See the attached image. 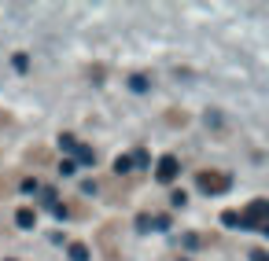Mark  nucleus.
<instances>
[{
  "label": "nucleus",
  "mask_w": 269,
  "mask_h": 261,
  "mask_svg": "<svg viewBox=\"0 0 269 261\" xmlns=\"http://www.w3.org/2000/svg\"><path fill=\"white\" fill-rule=\"evenodd\" d=\"M266 199H258L251 202V210L247 213H240V228H258V232H266Z\"/></svg>",
  "instance_id": "obj_1"
},
{
  "label": "nucleus",
  "mask_w": 269,
  "mask_h": 261,
  "mask_svg": "<svg viewBox=\"0 0 269 261\" xmlns=\"http://www.w3.org/2000/svg\"><path fill=\"white\" fill-rule=\"evenodd\" d=\"M196 184H199L207 195H218V191L229 188V176H225V173H214V170H203V173L196 176Z\"/></svg>",
  "instance_id": "obj_2"
},
{
  "label": "nucleus",
  "mask_w": 269,
  "mask_h": 261,
  "mask_svg": "<svg viewBox=\"0 0 269 261\" xmlns=\"http://www.w3.org/2000/svg\"><path fill=\"white\" fill-rule=\"evenodd\" d=\"M177 173H181V162H177V158H173V155L159 158V170H155V176H159L162 184H170V180H173V176H177Z\"/></svg>",
  "instance_id": "obj_3"
},
{
  "label": "nucleus",
  "mask_w": 269,
  "mask_h": 261,
  "mask_svg": "<svg viewBox=\"0 0 269 261\" xmlns=\"http://www.w3.org/2000/svg\"><path fill=\"white\" fill-rule=\"evenodd\" d=\"M15 225H18V228H33V225H37V213H33V210H18V213H15Z\"/></svg>",
  "instance_id": "obj_4"
},
{
  "label": "nucleus",
  "mask_w": 269,
  "mask_h": 261,
  "mask_svg": "<svg viewBox=\"0 0 269 261\" xmlns=\"http://www.w3.org/2000/svg\"><path fill=\"white\" fill-rule=\"evenodd\" d=\"M74 155H78V162H81V166H92V162H96L92 147H81V144H78V151H74ZM78 162H74V166H78Z\"/></svg>",
  "instance_id": "obj_5"
},
{
  "label": "nucleus",
  "mask_w": 269,
  "mask_h": 261,
  "mask_svg": "<svg viewBox=\"0 0 269 261\" xmlns=\"http://www.w3.org/2000/svg\"><path fill=\"white\" fill-rule=\"evenodd\" d=\"M70 261H89V247L85 243H70Z\"/></svg>",
  "instance_id": "obj_6"
},
{
  "label": "nucleus",
  "mask_w": 269,
  "mask_h": 261,
  "mask_svg": "<svg viewBox=\"0 0 269 261\" xmlns=\"http://www.w3.org/2000/svg\"><path fill=\"white\" fill-rule=\"evenodd\" d=\"M147 85H151V81H147L144 74H133V78H129V88L133 92H147Z\"/></svg>",
  "instance_id": "obj_7"
},
{
  "label": "nucleus",
  "mask_w": 269,
  "mask_h": 261,
  "mask_svg": "<svg viewBox=\"0 0 269 261\" xmlns=\"http://www.w3.org/2000/svg\"><path fill=\"white\" fill-rule=\"evenodd\" d=\"M147 162H151V158H147V151H136L133 158H129V166H136V170H147Z\"/></svg>",
  "instance_id": "obj_8"
},
{
  "label": "nucleus",
  "mask_w": 269,
  "mask_h": 261,
  "mask_svg": "<svg viewBox=\"0 0 269 261\" xmlns=\"http://www.w3.org/2000/svg\"><path fill=\"white\" fill-rule=\"evenodd\" d=\"M59 147H63V151H78V140H74L70 133H63L59 136Z\"/></svg>",
  "instance_id": "obj_9"
},
{
  "label": "nucleus",
  "mask_w": 269,
  "mask_h": 261,
  "mask_svg": "<svg viewBox=\"0 0 269 261\" xmlns=\"http://www.w3.org/2000/svg\"><path fill=\"white\" fill-rule=\"evenodd\" d=\"M122 173H129V155L115 158V176H122Z\"/></svg>",
  "instance_id": "obj_10"
},
{
  "label": "nucleus",
  "mask_w": 269,
  "mask_h": 261,
  "mask_svg": "<svg viewBox=\"0 0 269 261\" xmlns=\"http://www.w3.org/2000/svg\"><path fill=\"white\" fill-rule=\"evenodd\" d=\"M221 221H225V225H240V213L236 210H225V213H221Z\"/></svg>",
  "instance_id": "obj_11"
},
{
  "label": "nucleus",
  "mask_w": 269,
  "mask_h": 261,
  "mask_svg": "<svg viewBox=\"0 0 269 261\" xmlns=\"http://www.w3.org/2000/svg\"><path fill=\"white\" fill-rule=\"evenodd\" d=\"M59 173H63V176H70V173H78V166H74V162H70V158H63V166H59Z\"/></svg>",
  "instance_id": "obj_12"
},
{
  "label": "nucleus",
  "mask_w": 269,
  "mask_h": 261,
  "mask_svg": "<svg viewBox=\"0 0 269 261\" xmlns=\"http://www.w3.org/2000/svg\"><path fill=\"white\" fill-rule=\"evenodd\" d=\"M136 228L147 232V228H151V217H147V213H140V217H136Z\"/></svg>",
  "instance_id": "obj_13"
},
{
  "label": "nucleus",
  "mask_w": 269,
  "mask_h": 261,
  "mask_svg": "<svg viewBox=\"0 0 269 261\" xmlns=\"http://www.w3.org/2000/svg\"><path fill=\"white\" fill-rule=\"evenodd\" d=\"M26 67H30V59H26V55L18 52V55H15V70H26Z\"/></svg>",
  "instance_id": "obj_14"
},
{
  "label": "nucleus",
  "mask_w": 269,
  "mask_h": 261,
  "mask_svg": "<svg viewBox=\"0 0 269 261\" xmlns=\"http://www.w3.org/2000/svg\"><path fill=\"white\" fill-rule=\"evenodd\" d=\"M184 199H188L184 191H173V195H170V202H173V206H184Z\"/></svg>",
  "instance_id": "obj_15"
},
{
  "label": "nucleus",
  "mask_w": 269,
  "mask_h": 261,
  "mask_svg": "<svg viewBox=\"0 0 269 261\" xmlns=\"http://www.w3.org/2000/svg\"><path fill=\"white\" fill-rule=\"evenodd\" d=\"M255 261H266V250H255V254H251Z\"/></svg>",
  "instance_id": "obj_16"
},
{
  "label": "nucleus",
  "mask_w": 269,
  "mask_h": 261,
  "mask_svg": "<svg viewBox=\"0 0 269 261\" xmlns=\"http://www.w3.org/2000/svg\"><path fill=\"white\" fill-rule=\"evenodd\" d=\"M7 122H11V118H7V114H4V110H0V125H7Z\"/></svg>",
  "instance_id": "obj_17"
},
{
  "label": "nucleus",
  "mask_w": 269,
  "mask_h": 261,
  "mask_svg": "<svg viewBox=\"0 0 269 261\" xmlns=\"http://www.w3.org/2000/svg\"><path fill=\"white\" fill-rule=\"evenodd\" d=\"M177 261H188V258H177Z\"/></svg>",
  "instance_id": "obj_18"
}]
</instances>
